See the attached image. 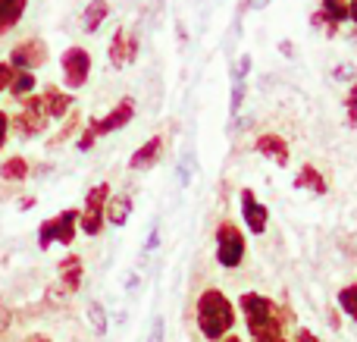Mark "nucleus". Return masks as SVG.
<instances>
[{
  "instance_id": "15",
  "label": "nucleus",
  "mask_w": 357,
  "mask_h": 342,
  "mask_svg": "<svg viewBox=\"0 0 357 342\" xmlns=\"http://www.w3.org/2000/svg\"><path fill=\"white\" fill-rule=\"evenodd\" d=\"M160 154H163V135L157 132V135H151L148 142L129 157V170H151L160 161Z\"/></svg>"
},
{
  "instance_id": "25",
  "label": "nucleus",
  "mask_w": 357,
  "mask_h": 342,
  "mask_svg": "<svg viewBox=\"0 0 357 342\" xmlns=\"http://www.w3.org/2000/svg\"><path fill=\"white\" fill-rule=\"evenodd\" d=\"M310 25H314V29H323V35H326V38H335V35H339V22H333L329 16H323L320 10L310 16Z\"/></svg>"
},
{
  "instance_id": "28",
  "label": "nucleus",
  "mask_w": 357,
  "mask_h": 342,
  "mask_svg": "<svg viewBox=\"0 0 357 342\" xmlns=\"http://www.w3.org/2000/svg\"><path fill=\"white\" fill-rule=\"evenodd\" d=\"M148 342H167V320L157 314L154 320H151V333H148Z\"/></svg>"
},
{
  "instance_id": "26",
  "label": "nucleus",
  "mask_w": 357,
  "mask_h": 342,
  "mask_svg": "<svg viewBox=\"0 0 357 342\" xmlns=\"http://www.w3.org/2000/svg\"><path fill=\"white\" fill-rule=\"evenodd\" d=\"M345 123L351 126H357V82L351 88H348V94H345Z\"/></svg>"
},
{
  "instance_id": "41",
  "label": "nucleus",
  "mask_w": 357,
  "mask_h": 342,
  "mask_svg": "<svg viewBox=\"0 0 357 342\" xmlns=\"http://www.w3.org/2000/svg\"><path fill=\"white\" fill-rule=\"evenodd\" d=\"M245 3H248V10H264L270 0H245Z\"/></svg>"
},
{
  "instance_id": "7",
  "label": "nucleus",
  "mask_w": 357,
  "mask_h": 342,
  "mask_svg": "<svg viewBox=\"0 0 357 342\" xmlns=\"http://www.w3.org/2000/svg\"><path fill=\"white\" fill-rule=\"evenodd\" d=\"M6 63L13 66V73H35L38 66L47 63V44L41 38H25V41H19L10 50V60Z\"/></svg>"
},
{
  "instance_id": "6",
  "label": "nucleus",
  "mask_w": 357,
  "mask_h": 342,
  "mask_svg": "<svg viewBox=\"0 0 357 342\" xmlns=\"http://www.w3.org/2000/svg\"><path fill=\"white\" fill-rule=\"evenodd\" d=\"M13 129H16V135L22 138H35L41 135L44 129H47V113H44V104H41V94H29L22 104V110L13 117Z\"/></svg>"
},
{
  "instance_id": "30",
  "label": "nucleus",
  "mask_w": 357,
  "mask_h": 342,
  "mask_svg": "<svg viewBox=\"0 0 357 342\" xmlns=\"http://www.w3.org/2000/svg\"><path fill=\"white\" fill-rule=\"evenodd\" d=\"M44 299H47V305H63V302L69 299V292L60 286V283H54V286L47 289V295H44Z\"/></svg>"
},
{
  "instance_id": "14",
  "label": "nucleus",
  "mask_w": 357,
  "mask_h": 342,
  "mask_svg": "<svg viewBox=\"0 0 357 342\" xmlns=\"http://www.w3.org/2000/svg\"><path fill=\"white\" fill-rule=\"evenodd\" d=\"M41 104H44L47 119H63L69 110H73V94L63 91V88H56V85H50V88H44Z\"/></svg>"
},
{
  "instance_id": "37",
  "label": "nucleus",
  "mask_w": 357,
  "mask_h": 342,
  "mask_svg": "<svg viewBox=\"0 0 357 342\" xmlns=\"http://www.w3.org/2000/svg\"><path fill=\"white\" fill-rule=\"evenodd\" d=\"M157 245H160V226H151V236H148V245H144V248H148V251H154L157 248Z\"/></svg>"
},
{
  "instance_id": "17",
  "label": "nucleus",
  "mask_w": 357,
  "mask_h": 342,
  "mask_svg": "<svg viewBox=\"0 0 357 342\" xmlns=\"http://www.w3.org/2000/svg\"><path fill=\"white\" fill-rule=\"evenodd\" d=\"M295 188H304V192H314V195H326L329 186H326V176L314 167V163H304L295 176Z\"/></svg>"
},
{
  "instance_id": "45",
  "label": "nucleus",
  "mask_w": 357,
  "mask_h": 342,
  "mask_svg": "<svg viewBox=\"0 0 357 342\" xmlns=\"http://www.w3.org/2000/svg\"><path fill=\"white\" fill-rule=\"evenodd\" d=\"M226 342H241L238 336H226Z\"/></svg>"
},
{
  "instance_id": "11",
  "label": "nucleus",
  "mask_w": 357,
  "mask_h": 342,
  "mask_svg": "<svg viewBox=\"0 0 357 342\" xmlns=\"http://www.w3.org/2000/svg\"><path fill=\"white\" fill-rule=\"evenodd\" d=\"M107 54H110L113 66H129V63H135V57H138V35H135V31H129V29H119L116 35H113Z\"/></svg>"
},
{
  "instance_id": "33",
  "label": "nucleus",
  "mask_w": 357,
  "mask_h": 342,
  "mask_svg": "<svg viewBox=\"0 0 357 342\" xmlns=\"http://www.w3.org/2000/svg\"><path fill=\"white\" fill-rule=\"evenodd\" d=\"M10 82H13V66L10 63H0V91H6V88H10Z\"/></svg>"
},
{
  "instance_id": "32",
  "label": "nucleus",
  "mask_w": 357,
  "mask_h": 342,
  "mask_svg": "<svg viewBox=\"0 0 357 342\" xmlns=\"http://www.w3.org/2000/svg\"><path fill=\"white\" fill-rule=\"evenodd\" d=\"M75 123H79V117H73V119H69V123L63 126V132H60V135H54V138H50V144H54V148H56V144H63V142H66V138L75 132Z\"/></svg>"
},
{
  "instance_id": "8",
  "label": "nucleus",
  "mask_w": 357,
  "mask_h": 342,
  "mask_svg": "<svg viewBox=\"0 0 357 342\" xmlns=\"http://www.w3.org/2000/svg\"><path fill=\"white\" fill-rule=\"evenodd\" d=\"M63 66V79H66L69 88H82L91 75V54L85 47H66L60 57Z\"/></svg>"
},
{
  "instance_id": "13",
  "label": "nucleus",
  "mask_w": 357,
  "mask_h": 342,
  "mask_svg": "<svg viewBox=\"0 0 357 342\" xmlns=\"http://www.w3.org/2000/svg\"><path fill=\"white\" fill-rule=\"evenodd\" d=\"M254 148L260 151L264 157H270V161H276L279 167H289V144H285L282 135H276V132H260L257 142H254Z\"/></svg>"
},
{
  "instance_id": "39",
  "label": "nucleus",
  "mask_w": 357,
  "mask_h": 342,
  "mask_svg": "<svg viewBox=\"0 0 357 342\" xmlns=\"http://www.w3.org/2000/svg\"><path fill=\"white\" fill-rule=\"evenodd\" d=\"M279 54H282V57H295V44H291V41H279Z\"/></svg>"
},
{
  "instance_id": "34",
  "label": "nucleus",
  "mask_w": 357,
  "mask_h": 342,
  "mask_svg": "<svg viewBox=\"0 0 357 342\" xmlns=\"http://www.w3.org/2000/svg\"><path fill=\"white\" fill-rule=\"evenodd\" d=\"M10 324H13V311L3 305V302H0V336H3V333L10 330Z\"/></svg>"
},
{
  "instance_id": "18",
  "label": "nucleus",
  "mask_w": 357,
  "mask_h": 342,
  "mask_svg": "<svg viewBox=\"0 0 357 342\" xmlns=\"http://www.w3.org/2000/svg\"><path fill=\"white\" fill-rule=\"evenodd\" d=\"M25 6L29 0H0V35L19 25V19L25 16Z\"/></svg>"
},
{
  "instance_id": "38",
  "label": "nucleus",
  "mask_w": 357,
  "mask_h": 342,
  "mask_svg": "<svg viewBox=\"0 0 357 342\" xmlns=\"http://www.w3.org/2000/svg\"><path fill=\"white\" fill-rule=\"evenodd\" d=\"M295 342H320V336H317V333H310V330H304V327H301V330L295 333Z\"/></svg>"
},
{
  "instance_id": "19",
  "label": "nucleus",
  "mask_w": 357,
  "mask_h": 342,
  "mask_svg": "<svg viewBox=\"0 0 357 342\" xmlns=\"http://www.w3.org/2000/svg\"><path fill=\"white\" fill-rule=\"evenodd\" d=\"M110 16V3L107 0H91V3L85 6V16H82V25H85L88 35H94V31L104 25V19Z\"/></svg>"
},
{
  "instance_id": "16",
  "label": "nucleus",
  "mask_w": 357,
  "mask_h": 342,
  "mask_svg": "<svg viewBox=\"0 0 357 342\" xmlns=\"http://www.w3.org/2000/svg\"><path fill=\"white\" fill-rule=\"evenodd\" d=\"M132 217V195L123 192V195H110L107 198V207H104V223L110 226H126Z\"/></svg>"
},
{
  "instance_id": "23",
  "label": "nucleus",
  "mask_w": 357,
  "mask_h": 342,
  "mask_svg": "<svg viewBox=\"0 0 357 342\" xmlns=\"http://www.w3.org/2000/svg\"><path fill=\"white\" fill-rule=\"evenodd\" d=\"M339 308L357 324V283H348L339 289Z\"/></svg>"
},
{
  "instance_id": "12",
  "label": "nucleus",
  "mask_w": 357,
  "mask_h": 342,
  "mask_svg": "<svg viewBox=\"0 0 357 342\" xmlns=\"http://www.w3.org/2000/svg\"><path fill=\"white\" fill-rule=\"evenodd\" d=\"M56 274H60V286L66 289L69 295L79 292L82 280H85V264H82V255H66L60 264H56Z\"/></svg>"
},
{
  "instance_id": "22",
  "label": "nucleus",
  "mask_w": 357,
  "mask_h": 342,
  "mask_svg": "<svg viewBox=\"0 0 357 342\" xmlns=\"http://www.w3.org/2000/svg\"><path fill=\"white\" fill-rule=\"evenodd\" d=\"M35 75L31 73H13V82H10V88H6V91L13 94V98H19V101H25L29 98L31 91H35Z\"/></svg>"
},
{
  "instance_id": "43",
  "label": "nucleus",
  "mask_w": 357,
  "mask_h": 342,
  "mask_svg": "<svg viewBox=\"0 0 357 342\" xmlns=\"http://www.w3.org/2000/svg\"><path fill=\"white\" fill-rule=\"evenodd\" d=\"M348 19H351V22L357 25V0H354V3H351V6H348Z\"/></svg>"
},
{
  "instance_id": "36",
  "label": "nucleus",
  "mask_w": 357,
  "mask_h": 342,
  "mask_svg": "<svg viewBox=\"0 0 357 342\" xmlns=\"http://www.w3.org/2000/svg\"><path fill=\"white\" fill-rule=\"evenodd\" d=\"M248 69H251V57H241V60H238V66H235V79H238V82H245V75H248Z\"/></svg>"
},
{
  "instance_id": "29",
  "label": "nucleus",
  "mask_w": 357,
  "mask_h": 342,
  "mask_svg": "<svg viewBox=\"0 0 357 342\" xmlns=\"http://www.w3.org/2000/svg\"><path fill=\"white\" fill-rule=\"evenodd\" d=\"M94 142H98V132H94L91 123H88L85 129H82V135H79V142H75V148H79V151H91Z\"/></svg>"
},
{
  "instance_id": "2",
  "label": "nucleus",
  "mask_w": 357,
  "mask_h": 342,
  "mask_svg": "<svg viewBox=\"0 0 357 342\" xmlns=\"http://www.w3.org/2000/svg\"><path fill=\"white\" fill-rule=\"evenodd\" d=\"M195 320L204 339H226V333L235 327V305L226 299L222 289H204L195 305Z\"/></svg>"
},
{
  "instance_id": "20",
  "label": "nucleus",
  "mask_w": 357,
  "mask_h": 342,
  "mask_svg": "<svg viewBox=\"0 0 357 342\" xmlns=\"http://www.w3.org/2000/svg\"><path fill=\"white\" fill-rule=\"evenodd\" d=\"M85 318H88V324H91L94 336H107V330H110V318H107V308L100 305L98 299H91L85 305Z\"/></svg>"
},
{
  "instance_id": "3",
  "label": "nucleus",
  "mask_w": 357,
  "mask_h": 342,
  "mask_svg": "<svg viewBox=\"0 0 357 342\" xmlns=\"http://www.w3.org/2000/svg\"><path fill=\"white\" fill-rule=\"evenodd\" d=\"M75 230H79V211H75V207H66V211H60L56 217L44 220V223L38 226V248L47 251L54 242L73 245Z\"/></svg>"
},
{
  "instance_id": "5",
  "label": "nucleus",
  "mask_w": 357,
  "mask_h": 342,
  "mask_svg": "<svg viewBox=\"0 0 357 342\" xmlns=\"http://www.w3.org/2000/svg\"><path fill=\"white\" fill-rule=\"evenodd\" d=\"M113 195L110 182H98L94 188H88L85 195V205L79 211V230L85 236H98L104 230V207H107V198Z\"/></svg>"
},
{
  "instance_id": "24",
  "label": "nucleus",
  "mask_w": 357,
  "mask_h": 342,
  "mask_svg": "<svg viewBox=\"0 0 357 342\" xmlns=\"http://www.w3.org/2000/svg\"><path fill=\"white\" fill-rule=\"evenodd\" d=\"M354 0H323V6H320V13L323 16H329L333 22H345L348 19V6H351Z\"/></svg>"
},
{
  "instance_id": "40",
  "label": "nucleus",
  "mask_w": 357,
  "mask_h": 342,
  "mask_svg": "<svg viewBox=\"0 0 357 342\" xmlns=\"http://www.w3.org/2000/svg\"><path fill=\"white\" fill-rule=\"evenodd\" d=\"M335 79H354V69L351 66H339L335 69Z\"/></svg>"
},
{
  "instance_id": "44",
  "label": "nucleus",
  "mask_w": 357,
  "mask_h": 342,
  "mask_svg": "<svg viewBox=\"0 0 357 342\" xmlns=\"http://www.w3.org/2000/svg\"><path fill=\"white\" fill-rule=\"evenodd\" d=\"M25 342H50L47 336H44V333H31V336L29 339H25Z\"/></svg>"
},
{
  "instance_id": "31",
  "label": "nucleus",
  "mask_w": 357,
  "mask_h": 342,
  "mask_svg": "<svg viewBox=\"0 0 357 342\" xmlns=\"http://www.w3.org/2000/svg\"><path fill=\"white\" fill-rule=\"evenodd\" d=\"M188 182H191V157L185 154V157H182V163H178V186L185 188Z\"/></svg>"
},
{
  "instance_id": "4",
  "label": "nucleus",
  "mask_w": 357,
  "mask_h": 342,
  "mask_svg": "<svg viewBox=\"0 0 357 342\" xmlns=\"http://www.w3.org/2000/svg\"><path fill=\"white\" fill-rule=\"evenodd\" d=\"M245 251H248L245 232H241L232 220H222V223L216 226V261H220V267H226V270L241 267Z\"/></svg>"
},
{
  "instance_id": "10",
  "label": "nucleus",
  "mask_w": 357,
  "mask_h": 342,
  "mask_svg": "<svg viewBox=\"0 0 357 342\" xmlns=\"http://www.w3.org/2000/svg\"><path fill=\"white\" fill-rule=\"evenodd\" d=\"M132 117H135V101H132V98H123L110 113H107V117L91 119V129L98 132V138H100V135H110V132H116V129H123V126H129Z\"/></svg>"
},
{
  "instance_id": "21",
  "label": "nucleus",
  "mask_w": 357,
  "mask_h": 342,
  "mask_svg": "<svg viewBox=\"0 0 357 342\" xmlns=\"http://www.w3.org/2000/svg\"><path fill=\"white\" fill-rule=\"evenodd\" d=\"M25 176H29V161H25V157L13 154L0 163V179L3 182H22Z\"/></svg>"
},
{
  "instance_id": "35",
  "label": "nucleus",
  "mask_w": 357,
  "mask_h": 342,
  "mask_svg": "<svg viewBox=\"0 0 357 342\" xmlns=\"http://www.w3.org/2000/svg\"><path fill=\"white\" fill-rule=\"evenodd\" d=\"M6 138H10V117H6V113L0 110V151H3Z\"/></svg>"
},
{
  "instance_id": "1",
  "label": "nucleus",
  "mask_w": 357,
  "mask_h": 342,
  "mask_svg": "<svg viewBox=\"0 0 357 342\" xmlns=\"http://www.w3.org/2000/svg\"><path fill=\"white\" fill-rule=\"evenodd\" d=\"M238 308L248 324V333H251V342H289L285 320L291 318V311L279 308L276 302L260 292H245L238 299Z\"/></svg>"
},
{
  "instance_id": "9",
  "label": "nucleus",
  "mask_w": 357,
  "mask_h": 342,
  "mask_svg": "<svg viewBox=\"0 0 357 342\" xmlns=\"http://www.w3.org/2000/svg\"><path fill=\"white\" fill-rule=\"evenodd\" d=\"M238 201H241V217H245L248 232H254V236H264L266 226H270V211L260 205L257 195H254L251 188H241Z\"/></svg>"
},
{
  "instance_id": "27",
  "label": "nucleus",
  "mask_w": 357,
  "mask_h": 342,
  "mask_svg": "<svg viewBox=\"0 0 357 342\" xmlns=\"http://www.w3.org/2000/svg\"><path fill=\"white\" fill-rule=\"evenodd\" d=\"M241 104H245V82L235 79V85H232V101H229V110H232V117H238Z\"/></svg>"
},
{
  "instance_id": "42",
  "label": "nucleus",
  "mask_w": 357,
  "mask_h": 342,
  "mask_svg": "<svg viewBox=\"0 0 357 342\" xmlns=\"http://www.w3.org/2000/svg\"><path fill=\"white\" fill-rule=\"evenodd\" d=\"M135 286H138V276L129 274V276H126V289H135Z\"/></svg>"
}]
</instances>
